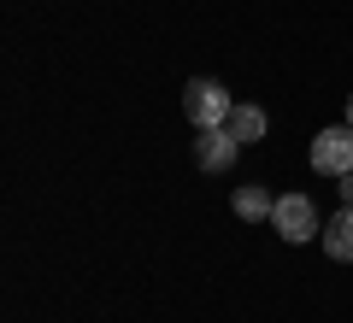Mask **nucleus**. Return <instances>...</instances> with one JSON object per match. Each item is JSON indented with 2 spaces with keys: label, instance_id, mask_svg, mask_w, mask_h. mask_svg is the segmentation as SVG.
Masks as SVG:
<instances>
[{
  "label": "nucleus",
  "instance_id": "nucleus-1",
  "mask_svg": "<svg viewBox=\"0 0 353 323\" xmlns=\"http://www.w3.org/2000/svg\"><path fill=\"white\" fill-rule=\"evenodd\" d=\"M230 112H236V100H230L224 83H212V76H189L183 83V118L194 129H224Z\"/></svg>",
  "mask_w": 353,
  "mask_h": 323
},
{
  "label": "nucleus",
  "instance_id": "nucleus-2",
  "mask_svg": "<svg viewBox=\"0 0 353 323\" xmlns=\"http://www.w3.org/2000/svg\"><path fill=\"white\" fill-rule=\"evenodd\" d=\"M271 229H277L283 241H312L318 236V206H312V194H277V211H271Z\"/></svg>",
  "mask_w": 353,
  "mask_h": 323
},
{
  "label": "nucleus",
  "instance_id": "nucleus-3",
  "mask_svg": "<svg viewBox=\"0 0 353 323\" xmlns=\"http://www.w3.org/2000/svg\"><path fill=\"white\" fill-rule=\"evenodd\" d=\"M312 171H318V176H347V171H353V124L318 129V141H312Z\"/></svg>",
  "mask_w": 353,
  "mask_h": 323
},
{
  "label": "nucleus",
  "instance_id": "nucleus-4",
  "mask_svg": "<svg viewBox=\"0 0 353 323\" xmlns=\"http://www.w3.org/2000/svg\"><path fill=\"white\" fill-rule=\"evenodd\" d=\"M236 153H241V141L230 136V129H201V141H194V159H201V171H230L236 165Z\"/></svg>",
  "mask_w": 353,
  "mask_h": 323
},
{
  "label": "nucleus",
  "instance_id": "nucleus-5",
  "mask_svg": "<svg viewBox=\"0 0 353 323\" xmlns=\"http://www.w3.org/2000/svg\"><path fill=\"white\" fill-rule=\"evenodd\" d=\"M318 241H324V253H330V259L353 264V206H341L336 218L324 224V236H318Z\"/></svg>",
  "mask_w": 353,
  "mask_h": 323
},
{
  "label": "nucleus",
  "instance_id": "nucleus-6",
  "mask_svg": "<svg viewBox=\"0 0 353 323\" xmlns=\"http://www.w3.org/2000/svg\"><path fill=\"white\" fill-rule=\"evenodd\" d=\"M271 211H277V194H271L265 183H248V188H236V218H241V224H265Z\"/></svg>",
  "mask_w": 353,
  "mask_h": 323
},
{
  "label": "nucleus",
  "instance_id": "nucleus-7",
  "mask_svg": "<svg viewBox=\"0 0 353 323\" xmlns=\"http://www.w3.org/2000/svg\"><path fill=\"white\" fill-rule=\"evenodd\" d=\"M224 129L241 141V147H248V141H265V112H259V106H236Z\"/></svg>",
  "mask_w": 353,
  "mask_h": 323
},
{
  "label": "nucleus",
  "instance_id": "nucleus-8",
  "mask_svg": "<svg viewBox=\"0 0 353 323\" xmlns=\"http://www.w3.org/2000/svg\"><path fill=\"white\" fill-rule=\"evenodd\" d=\"M336 183H341V200L353 206V171H347V176H336Z\"/></svg>",
  "mask_w": 353,
  "mask_h": 323
},
{
  "label": "nucleus",
  "instance_id": "nucleus-9",
  "mask_svg": "<svg viewBox=\"0 0 353 323\" xmlns=\"http://www.w3.org/2000/svg\"><path fill=\"white\" fill-rule=\"evenodd\" d=\"M347 124H353V100H347Z\"/></svg>",
  "mask_w": 353,
  "mask_h": 323
}]
</instances>
